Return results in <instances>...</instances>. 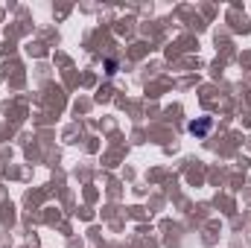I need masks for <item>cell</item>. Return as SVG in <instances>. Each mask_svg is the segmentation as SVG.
I'll list each match as a JSON object with an SVG mask.
<instances>
[{"mask_svg":"<svg viewBox=\"0 0 251 248\" xmlns=\"http://www.w3.org/2000/svg\"><path fill=\"white\" fill-rule=\"evenodd\" d=\"M210 128H213V117H196V120H190L187 123V131L190 134H196V137H207Z\"/></svg>","mask_w":251,"mask_h":248,"instance_id":"6da1fadb","label":"cell"}]
</instances>
